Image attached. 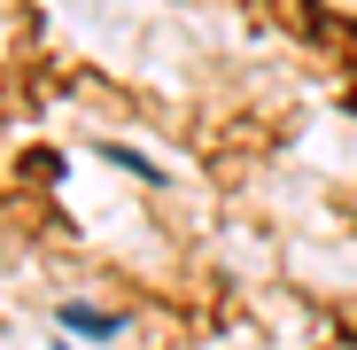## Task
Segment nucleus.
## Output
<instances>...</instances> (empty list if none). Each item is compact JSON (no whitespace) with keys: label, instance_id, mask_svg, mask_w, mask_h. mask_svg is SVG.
<instances>
[{"label":"nucleus","instance_id":"f257e3e1","mask_svg":"<svg viewBox=\"0 0 357 350\" xmlns=\"http://www.w3.org/2000/svg\"><path fill=\"white\" fill-rule=\"evenodd\" d=\"M54 319H63V335H86V342H109L116 335V312H93V304H63Z\"/></svg>","mask_w":357,"mask_h":350},{"label":"nucleus","instance_id":"f03ea898","mask_svg":"<svg viewBox=\"0 0 357 350\" xmlns=\"http://www.w3.org/2000/svg\"><path fill=\"white\" fill-rule=\"evenodd\" d=\"M101 156H109L116 171H132V180H155V163H148V156H132V148H101Z\"/></svg>","mask_w":357,"mask_h":350}]
</instances>
